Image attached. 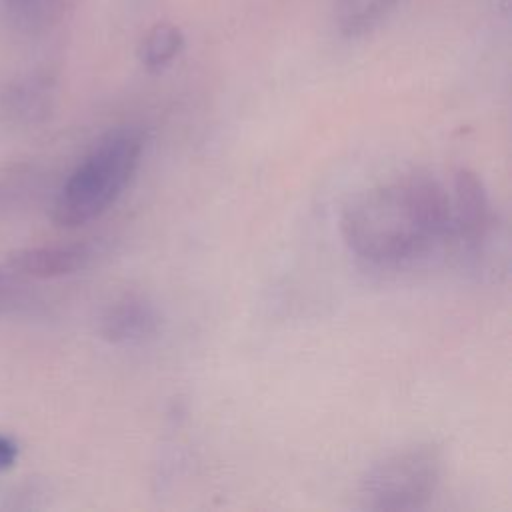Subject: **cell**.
<instances>
[{
  "label": "cell",
  "mask_w": 512,
  "mask_h": 512,
  "mask_svg": "<svg viewBox=\"0 0 512 512\" xmlns=\"http://www.w3.org/2000/svg\"><path fill=\"white\" fill-rule=\"evenodd\" d=\"M340 234L374 266L416 262L452 240L450 192L428 172H406L354 194L340 212Z\"/></svg>",
  "instance_id": "obj_1"
},
{
  "label": "cell",
  "mask_w": 512,
  "mask_h": 512,
  "mask_svg": "<svg viewBox=\"0 0 512 512\" xmlns=\"http://www.w3.org/2000/svg\"><path fill=\"white\" fill-rule=\"evenodd\" d=\"M144 134L134 126L110 130L74 168L52 204V222L78 228L100 218L126 190L140 166Z\"/></svg>",
  "instance_id": "obj_2"
},
{
  "label": "cell",
  "mask_w": 512,
  "mask_h": 512,
  "mask_svg": "<svg viewBox=\"0 0 512 512\" xmlns=\"http://www.w3.org/2000/svg\"><path fill=\"white\" fill-rule=\"evenodd\" d=\"M444 458L436 444H412L376 460L360 478L358 498L372 512L426 508L442 480Z\"/></svg>",
  "instance_id": "obj_3"
},
{
  "label": "cell",
  "mask_w": 512,
  "mask_h": 512,
  "mask_svg": "<svg viewBox=\"0 0 512 512\" xmlns=\"http://www.w3.org/2000/svg\"><path fill=\"white\" fill-rule=\"evenodd\" d=\"M452 240L478 250L492 228V204L482 178L470 168H458L452 182Z\"/></svg>",
  "instance_id": "obj_4"
},
{
  "label": "cell",
  "mask_w": 512,
  "mask_h": 512,
  "mask_svg": "<svg viewBox=\"0 0 512 512\" xmlns=\"http://www.w3.org/2000/svg\"><path fill=\"white\" fill-rule=\"evenodd\" d=\"M160 330V312L142 294H124L100 318V334L116 346H136L152 340Z\"/></svg>",
  "instance_id": "obj_5"
},
{
  "label": "cell",
  "mask_w": 512,
  "mask_h": 512,
  "mask_svg": "<svg viewBox=\"0 0 512 512\" xmlns=\"http://www.w3.org/2000/svg\"><path fill=\"white\" fill-rule=\"evenodd\" d=\"M94 258V248L88 244L72 246H42L12 252L6 266L14 274L32 278H58L74 274L88 266Z\"/></svg>",
  "instance_id": "obj_6"
},
{
  "label": "cell",
  "mask_w": 512,
  "mask_h": 512,
  "mask_svg": "<svg viewBox=\"0 0 512 512\" xmlns=\"http://www.w3.org/2000/svg\"><path fill=\"white\" fill-rule=\"evenodd\" d=\"M396 4L398 0H338L336 28L344 38H362L378 28Z\"/></svg>",
  "instance_id": "obj_7"
},
{
  "label": "cell",
  "mask_w": 512,
  "mask_h": 512,
  "mask_svg": "<svg viewBox=\"0 0 512 512\" xmlns=\"http://www.w3.org/2000/svg\"><path fill=\"white\" fill-rule=\"evenodd\" d=\"M68 0H0V10L10 26L20 32L50 28L64 14Z\"/></svg>",
  "instance_id": "obj_8"
},
{
  "label": "cell",
  "mask_w": 512,
  "mask_h": 512,
  "mask_svg": "<svg viewBox=\"0 0 512 512\" xmlns=\"http://www.w3.org/2000/svg\"><path fill=\"white\" fill-rule=\"evenodd\" d=\"M184 50V34L176 24L158 22L142 38L138 58L150 72H160L170 66Z\"/></svg>",
  "instance_id": "obj_9"
},
{
  "label": "cell",
  "mask_w": 512,
  "mask_h": 512,
  "mask_svg": "<svg viewBox=\"0 0 512 512\" xmlns=\"http://www.w3.org/2000/svg\"><path fill=\"white\" fill-rule=\"evenodd\" d=\"M16 458H18L16 442L8 436H0V472L12 468Z\"/></svg>",
  "instance_id": "obj_10"
},
{
  "label": "cell",
  "mask_w": 512,
  "mask_h": 512,
  "mask_svg": "<svg viewBox=\"0 0 512 512\" xmlns=\"http://www.w3.org/2000/svg\"><path fill=\"white\" fill-rule=\"evenodd\" d=\"M14 296H16V282H14V278L0 270V308L10 304L14 300Z\"/></svg>",
  "instance_id": "obj_11"
},
{
  "label": "cell",
  "mask_w": 512,
  "mask_h": 512,
  "mask_svg": "<svg viewBox=\"0 0 512 512\" xmlns=\"http://www.w3.org/2000/svg\"><path fill=\"white\" fill-rule=\"evenodd\" d=\"M494 2H496V4H500V6H504V8L508 6V0H494Z\"/></svg>",
  "instance_id": "obj_12"
}]
</instances>
